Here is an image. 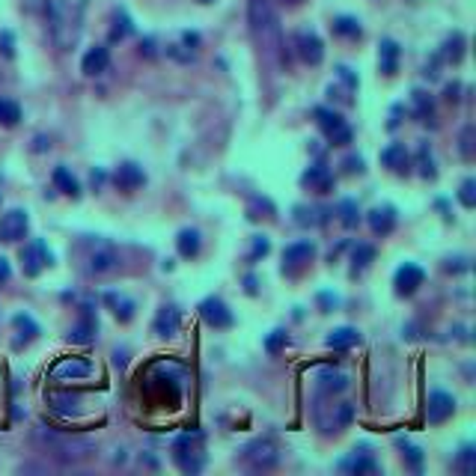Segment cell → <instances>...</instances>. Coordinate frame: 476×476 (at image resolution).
<instances>
[{"label": "cell", "mask_w": 476, "mask_h": 476, "mask_svg": "<svg viewBox=\"0 0 476 476\" xmlns=\"http://www.w3.org/2000/svg\"><path fill=\"white\" fill-rule=\"evenodd\" d=\"M247 9H250V30L259 51L265 57H277L280 54V24H277L271 0H250Z\"/></svg>", "instance_id": "6da1fadb"}, {"label": "cell", "mask_w": 476, "mask_h": 476, "mask_svg": "<svg viewBox=\"0 0 476 476\" xmlns=\"http://www.w3.org/2000/svg\"><path fill=\"white\" fill-rule=\"evenodd\" d=\"M95 318L86 313V307H84V316H81V322L77 325H72V330H69V342H81V346H86V342H93V334H95Z\"/></svg>", "instance_id": "4dcf8cb0"}, {"label": "cell", "mask_w": 476, "mask_h": 476, "mask_svg": "<svg viewBox=\"0 0 476 476\" xmlns=\"http://www.w3.org/2000/svg\"><path fill=\"white\" fill-rule=\"evenodd\" d=\"M30 229V217L24 208H9L6 215H0V241H6V245H15L27 236Z\"/></svg>", "instance_id": "9c48e42d"}, {"label": "cell", "mask_w": 476, "mask_h": 476, "mask_svg": "<svg viewBox=\"0 0 476 476\" xmlns=\"http://www.w3.org/2000/svg\"><path fill=\"white\" fill-rule=\"evenodd\" d=\"M247 292H250V295L256 292V280H253V277H247Z\"/></svg>", "instance_id": "816d5d0a"}, {"label": "cell", "mask_w": 476, "mask_h": 476, "mask_svg": "<svg viewBox=\"0 0 476 476\" xmlns=\"http://www.w3.org/2000/svg\"><path fill=\"white\" fill-rule=\"evenodd\" d=\"M107 66H110V51H107L105 45H95V48H90V51L84 54V60H81V72H84V75H90V77H95V75L107 72Z\"/></svg>", "instance_id": "7402d4cb"}, {"label": "cell", "mask_w": 476, "mask_h": 476, "mask_svg": "<svg viewBox=\"0 0 476 476\" xmlns=\"http://www.w3.org/2000/svg\"><path fill=\"white\" fill-rule=\"evenodd\" d=\"M313 114H316L318 128H322L325 135H328L330 146H348V143H351V128H348L346 119L337 114V110H330V107H316Z\"/></svg>", "instance_id": "5b68a950"}, {"label": "cell", "mask_w": 476, "mask_h": 476, "mask_svg": "<svg viewBox=\"0 0 476 476\" xmlns=\"http://www.w3.org/2000/svg\"><path fill=\"white\" fill-rule=\"evenodd\" d=\"M396 444L402 447V456H405V461H408V464H411V470H420V468H423V450L414 447V444H408L405 438H399Z\"/></svg>", "instance_id": "74e56055"}, {"label": "cell", "mask_w": 476, "mask_h": 476, "mask_svg": "<svg viewBox=\"0 0 476 476\" xmlns=\"http://www.w3.org/2000/svg\"><path fill=\"white\" fill-rule=\"evenodd\" d=\"M316 381H318V390L328 393V396H334V393H342L348 387V375L334 369V367H325V369H318Z\"/></svg>", "instance_id": "603a6c76"}, {"label": "cell", "mask_w": 476, "mask_h": 476, "mask_svg": "<svg viewBox=\"0 0 476 476\" xmlns=\"http://www.w3.org/2000/svg\"><path fill=\"white\" fill-rule=\"evenodd\" d=\"M268 250H271V241L265 238V236H256V238H253V253H250V259L268 256Z\"/></svg>", "instance_id": "bcb514c9"}, {"label": "cell", "mask_w": 476, "mask_h": 476, "mask_svg": "<svg viewBox=\"0 0 476 476\" xmlns=\"http://www.w3.org/2000/svg\"><path fill=\"white\" fill-rule=\"evenodd\" d=\"M286 346H289V337H286V330H271L268 339H265V351H268V354H280Z\"/></svg>", "instance_id": "b9f144b4"}, {"label": "cell", "mask_w": 476, "mask_h": 476, "mask_svg": "<svg viewBox=\"0 0 476 476\" xmlns=\"http://www.w3.org/2000/svg\"><path fill=\"white\" fill-rule=\"evenodd\" d=\"M316 256V245L309 238L301 241H292L289 247L283 250V271H292V268H304V265Z\"/></svg>", "instance_id": "2e32d148"}, {"label": "cell", "mask_w": 476, "mask_h": 476, "mask_svg": "<svg viewBox=\"0 0 476 476\" xmlns=\"http://www.w3.org/2000/svg\"><path fill=\"white\" fill-rule=\"evenodd\" d=\"M13 325L21 330V339H18V342H27V339H33V337L39 334V325L33 322L30 316H24V313H18V316L13 318Z\"/></svg>", "instance_id": "f35d334b"}, {"label": "cell", "mask_w": 476, "mask_h": 476, "mask_svg": "<svg viewBox=\"0 0 476 476\" xmlns=\"http://www.w3.org/2000/svg\"><path fill=\"white\" fill-rule=\"evenodd\" d=\"M473 135H476L473 125H468V128L461 131V137H459V152H461V158H464V161H470V158H473Z\"/></svg>", "instance_id": "ee69618b"}, {"label": "cell", "mask_w": 476, "mask_h": 476, "mask_svg": "<svg viewBox=\"0 0 476 476\" xmlns=\"http://www.w3.org/2000/svg\"><path fill=\"white\" fill-rule=\"evenodd\" d=\"M360 342V330L358 328H334L328 334V339H325V346L328 348H334V351H348V348H354Z\"/></svg>", "instance_id": "d4e9b609"}, {"label": "cell", "mask_w": 476, "mask_h": 476, "mask_svg": "<svg viewBox=\"0 0 476 476\" xmlns=\"http://www.w3.org/2000/svg\"><path fill=\"white\" fill-rule=\"evenodd\" d=\"M54 185H57V191H63L66 197H72V200L81 197V182L69 173V167H54Z\"/></svg>", "instance_id": "1f68e13d"}, {"label": "cell", "mask_w": 476, "mask_h": 476, "mask_svg": "<svg viewBox=\"0 0 476 476\" xmlns=\"http://www.w3.org/2000/svg\"><path fill=\"white\" fill-rule=\"evenodd\" d=\"M456 468H459L461 473H473V470H476V450H473L470 444L459 450V456H456Z\"/></svg>", "instance_id": "60d3db41"}, {"label": "cell", "mask_w": 476, "mask_h": 476, "mask_svg": "<svg viewBox=\"0 0 476 476\" xmlns=\"http://www.w3.org/2000/svg\"><path fill=\"white\" fill-rule=\"evenodd\" d=\"M459 203L464 208H473L476 206V182L473 179H464L461 187H459Z\"/></svg>", "instance_id": "7bdbcfd3"}, {"label": "cell", "mask_w": 476, "mask_h": 476, "mask_svg": "<svg viewBox=\"0 0 476 476\" xmlns=\"http://www.w3.org/2000/svg\"><path fill=\"white\" fill-rule=\"evenodd\" d=\"M372 259H375V247L372 245H358V247H354V253H351V271L354 274L363 271Z\"/></svg>", "instance_id": "e575fe53"}, {"label": "cell", "mask_w": 476, "mask_h": 476, "mask_svg": "<svg viewBox=\"0 0 476 476\" xmlns=\"http://www.w3.org/2000/svg\"><path fill=\"white\" fill-rule=\"evenodd\" d=\"M0 45H3V48H0L3 54H13V36H9V33H3V36H0Z\"/></svg>", "instance_id": "681fc988"}, {"label": "cell", "mask_w": 476, "mask_h": 476, "mask_svg": "<svg viewBox=\"0 0 476 476\" xmlns=\"http://www.w3.org/2000/svg\"><path fill=\"white\" fill-rule=\"evenodd\" d=\"M334 215L330 208H322V206H298L295 208V220L301 227H322L328 224V217Z\"/></svg>", "instance_id": "4316f807"}, {"label": "cell", "mask_w": 476, "mask_h": 476, "mask_svg": "<svg viewBox=\"0 0 476 476\" xmlns=\"http://www.w3.org/2000/svg\"><path fill=\"white\" fill-rule=\"evenodd\" d=\"M9 277H13V265H9V259L0 256V286H3Z\"/></svg>", "instance_id": "c3c4849f"}, {"label": "cell", "mask_w": 476, "mask_h": 476, "mask_svg": "<svg viewBox=\"0 0 476 476\" xmlns=\"http://www.w3.org/2000/svg\"><path fill=\"white\" fill-rule=\"evenodd\" d=\"M36 440L51 452V456H57L60 461H81V459H90L95 452V444L90 438L57 435V431H48V429H39Z\"/></svg>", "instance_id": "3957f363"}, {"label": "cell", "mask_w": 476, "mask_h": 476, "mask_svg": "<svg viewBox=\"0 0 476 476\" xmlns=\"http://www.w3.org/2000/svg\"><path fill=\"white\" fill-rule=\"evenodd\" d=\"M461 45H464V39H461V33H456V36H452L450 42H447V60H452V63H456V60H461Z\"/></svg>", "instance_id": "f6af8a7d"}, {"label": "cell", "mask_w": 476, "mask_h": 476, "mask_svg": "<svg viewBox=\"0 0 476 476\" xmlns=\"http://www.w3.org/2000/svg\"><path fill=\"white\" fill-rule=\"evenodd\" d=\"M334 33H337V36L358 39V36H360V21L351 18V15H339V18L334 21Z\"/></svg>", "instance_id": "836d02e7"}, {"label": "cell", "mask_w": 476, "mask_h": 476, "mask_svg": "<svg viewBox=\"0 0 476 476\" xmlns=\"http://www.w3.org/2000/svg\"><path fill=\"white\" fill-rule=\"evenodd\" d=\"M245 461L253 470H271L274 464L280 461V447H277L271 438H256L245 447Z\"/></svg>", "instance_id": "52a82bcc"}, {"label": "cell", "mask_w": 476, "mask_h": 476, "mask_svg": "<svg viewBox=\"0 0 476 476\" xmlns=\"http://www.w3.org/2000/svg\"><path fill=\"white\" fill-rule=\"evenodd\" d=\"M301 185L309 187V191H316V194H328L330 187H334V173H330L325 164H313V167L301 176Z\"/></svg>", "instance_id": "ffe728a7"}, {"label": "cell", "mask_w": 476, "mask_h": 476, "mask_svg": "<svg viewBox=\"0 0 476 476\" xmlns=\"http://www.w3.org/2000/svg\"><path fill=\"white\" fill-rule=\"evenodd\" d=\"M21 262H24V274L27 277H36V274H42V268H48V265L54 262V256H51V250H48L45 241L33 238L30 245L21 250Z\"/></svg>", "instance_id": "30bf717a"}, {"label": "cell", "mask_w": 476, "mask_h": 476, "mask_svg": "<svg viewBox=\"0 0 476 476\" xmlns=\"http://www.w3.org/2000/svg\"><path fill=\"white\" fill-rule=\"evenodd\" d=\"M119 253L114 250V245H107V241H95L90 245V253H86V271L93 277H105V274H114L119 268Z\"/></svg>", "instance_id": "8992f818"}, {"label": "cell", "mask_w": 476, "mask_h": 476, "mask_svg": "<svg viewBox=\"0 0 476 476\" xmlns=\"http://www.w3.org/2000/svg\"><path fill=\"white\" fill-rule=\"evenodd\" d=\"M414 114H417V119H423V123H429L431 114H435V107H431V98L423 90H414Z\"/></svg>", "instance_id": "8d00e7d4"}, {"label": "cell", "mask_w": 476, "mask_h": 476, "mask_svg": "<svg viewBox=\"0 0 476 476\" xmlns=\"http://www.w3.org/2000/svg\"><path fill=\"white\" fill-rule=\"evenodd\" d=\"M114 182H116L119 191H128V194H131V191H137V187L146 185V173H143L140 164L125 161V164H119V167H116Z\"/></svg>", "instance_id": "e0dca14e"}, {"label": "cell", "mask_w": 476, "mask_h": 476, "mask_svg": "<svg viewBox=\"0 0 476 476\" xmlns=\"http://www.w3.org/2000/svg\"><path fill=\"white\" fill-rule=\"evenodd\" d=\"M200 316L206 318V325H212V328H232L236 325V316H232V309L220 301V298H215V295H208V298H203L200 301Z\"/></svg>", "instance_id": "4fadbf2b"}, {"label": "cell", "mask_w": 476, "mask_h": 476, "mask_svg": "<svg viewBox=\"0 0 476 476\" xmlns=\"http://www.w3.org/2000/svg\"><path fill=\"white\" fill-rule=\"evenodd\" d=\"M351 417H354L351 405L337 402V405H322V408H318V411H316V423H318V429H322L325 435H337V431H342L351 423Z\"/></svg>", "instance_id": "ba28073f"}, {"label": "cell", "mask_w": 476, "mask_h": 476, "mask_svg": "<svg viewBox=\"0 0 476 476\" xmlns=\"http://www.w3.org/2000/svg\"><path fill=\"white\" fill-rule=\"evenodd\" d=\"M105 304L114 309V316L119 318V322H131V318H135V301H131L128 295H123V292H105Z\"/></svg>", "instance_id": "484cf974"}, {"label": "cell", "mask_w": 476, "mask_h": 476, "mask_svg": "<svg viewBox=\"0 0 476 476\" xmlns=\"http://www.w3.org/2000/svg\"><path fill=\"white\" fill-rule=\"evenodd\" d=\"M179 325H182V313H179V309H176V307H161L158 316H155V322H152V330H155V337L170 339V337L179 334Z\"/></svg>", "instance_id": "ac0fdd59"}, {"label": "cell", "mask_w": 476, "mask_h": 476, "mask_svg": "<svg viewBox=\"0 0 476 476\" xmlns=\"http://www.w3.org/2000/svg\"><path fill=\"white\" fill-rule=\"evenodd\" d=\"M200 247H203V241H200V232L197 229H182L179 236H176V250H179V256H185V259H194L197 253H200Z\"/></svg>", "instance_id": "83f0119b"}, {"label": "cell", "mask_w": 476, "mask_h": 476, "mask_svg": "<svg viewBox=\"0 0 476 476\" xmlns=\"http://www.w3.org/2000/svg\"><path fill=\"white\" fill-rule=\"evenodd\" d=\"M102 182H105V173H102V170H93V185L98 187V185H102Z\"/></svg>", "instance_id": "f907efd6"}, {"label": "cell", "mask_w": 476, "mask_h": 476, "mask_svg": "<svg viewBox=\"0 0 476 476\" xmlns=\"http://www.w3.org/2000/svg\"><path fill=\"white\" fill-rule=\"evenodd\" d=\"M337 215H339V220H342V227H346V229H354L360 224V206L354 200H342L337 206Z\"/></svg>", "instance_id": "d6a6232c"}, {"label": "cell", "mask_w": 476, "mask_h": 476, "mask_svg": "<svg viewBox=\"0 0 476 476\" xmlns=\"http://www.w3.org/2000/svg\"><path fill=\"white\" fill-rule=\"evenodd\" d=\"M381 164H384L387 170L405 176L408 170H411V155H408L405 143H390V146H384V152H381Z\"/></svg>", "instance_id": "d6986e66"}, {"label": "cell", "mask_w": 476, "mask_h": 476, "mask_svg": "<svg viewBox=\"0 0 476 476\" xmlns=\"http://www.w3.org/2000/svg\"><path fill=\"white\" fill-rule=\"evenodd\" d=\"M339 470H346V473H354V476H363V473H378L381 468H378V461H375L372 456H367V452H351L348 459H342L339 464H337Z\"/></svg>", "instance_id": "cb8c5ba5"}, {"label": "cell", "mask_w": 476, "mask_h": 476, "mask_svg": "<svg viewBox=\"0 0 476 476\" xmlns=\"http://www.w3.org/2000/svg\"><path fill=\"white\" fill-rule=\"evenodd\" d=\"M342 167H346V173H363V158L360 155H348V158L342 161Z\"/></svg>", "instance_id": "7dc6e473"}, {"label": "cell", "mask_w": 476, "mask_h": 476, "mask_svg": "<svg viewBox=\"0 0 476 476\" xmlns=\"http://www.w3.org/2000/svg\"><path fill=\"white\" fill-rule=\"evenodd\" d=\"M283 3H289V6H298V3H304V0H283Z\"/></svg>", "instance_id": "f5cc1de1"}, {"label": "cell", "mask_w": 476, "mask_h": 476, "mask_svg": "<svg viewBox=\"0 0 476 476\" xmlns=\"http://www.w3.org/2000/svg\"><path fill=\"white\" fill-rule=\"evenodd\" d=\"M417 164H420V176H423V179H435V176H438L435 161H431V152H429L426 143H423V146H420V152H417Z\"/></svg>", "instance_id": "ab89813d"}, {"label": "cell", "mask_w": 476, "mask_h": 476, "mask_svg": "<svg viewBox=\"0 0 476 476\" xmlns=\"http://www.w3.org/2000/svg\"><path fill=\"white\" fill-rule=\"evenodd\" d=\"M21 123V107L15 102H9V98H0V125H18Z\"/></svg>", "instance_id": "d590c367"}, {"label": "cell", "mask_w": 476, "mask_h": 476, "mask_svg": "<svg viewBox=\"0 0 476 476\" xmlns=\"http://www.w3.org/2000/svg\"><path fill=\"white\" fill-rule=\"evenodd\" d=\"M378 63H381V72L384 75H396V69H399V45H396L393 39H384L381 42Z\"/></svg>", "instance_id": "f546056e"}, {"label": "cell", "mask_w": 476, "mask_h": 476, "mask_svg": "<svg viewBox=\"0 0 476 476\" xmlns=\"http://www.w3.org/2000/svg\"><path fill=\"white\" fill-rule=\"evenodd\" d=\"M396 208L393 206H375L372 212H369V227H372V232L375 236H390V232L396 229Z\"/></svg>", "instance_id": "44dd1931"}, {"label": "cell", "mask_w": 476, "mask_h": 476, "mask_svg": "<svg viewBox=\"0 0 476 476\" xmlns=\"http://www.w3.org/2000/svg\"><path fill=\"white\" fill-rule=\"evenodd\" d=\"M423 283H426V271L420 268L417 262H405V265H399V268H396V274H393L396 295H402V298L414 295V292H417Z\"/></svg>", "instance_id": "8fae6325"}, {"label": "cell", "mask_w": 476, "mask_h": 476, "mask_svg": "<svg viewBox=\"0 0 476 476\" xmlns=\"http://www.w3.org/2000/svg\"><path fill=\"white\" fill-rule=\"evenodd\" d=\"M48 21H51V36L60 48H72L81 33V13L69 0H51L48 6Z\"/></svg>", "instance_id": "7a4b0ae2"}, {"label": "cell", "mask_w": 476, "mask_h": 476, "mask_svg": "<svg viewBox=\"0 0 476 476\" xmlns=\"http://www.w3.org/2000/svg\"><path fill=\"white\" fill-rule=\"evenodd\" d=\"M86 375H93V363L86 358H63L51 369L54 381H77V378H86Z\"/></svg>", "instance_id": "5bb4252c"}, {"label": "cell", "mask_w": 476, "mask_h": 476, "mask_svg": "<svg viewBox=\"0 0 476 476\" xmlns=\"http://www.w3.org/2000/svg\"><path fill=\"white\" fill-rule=\"evenodd\" d=\"M295 48H298V57H301L307 66H318L325 60V42L318 39L316 30H298Z\"/></svg>", "instance_id": "7c38bea8"}, {"label": "cell", "mask_w": 476, "mask_h": 476, "mask_svg": "<svg viewBox=\"0 0 476 476\" xmlns=\"http://www.w3.org/2000/svg\"><path fill=\"white\" fill-rule=\"evenodd\" d=\"M200 3H212V0H200Z\"/></svg>", "instance_id": "db71d44e"}, {"label": "cell", "mask_w": 476, "mask_h": 476, "mask_svg": "<svg viewBox=\"0 0 476 476\" xmlns=\"http://www.w3.org/2000/svg\"><path fill=\"white\" fill-rule=\"evenodd\" d=\"M456 414V396L447 390H431L429 393V423H447Z\"/></svg>", "instance_id": "9a60e30c"}, {"label": "cell", "mask_w": 476, "mask_h": 476, "mask_svg": "<svg viewBox=\"0 0 476 476\" xmlns=\"http://www.w3.org/2000/svg\"><path fill=\"white\" fill-rule=\"evenodd\" d=\"M48 402L60 417H75L81 411V396L75 393H48Z\"/></svg>", "instance_id": "f1b7e54d"}, {"label": "cell", "mask_w": 476, "mask_h": 476, "mask_svg": "<svg viewBox=\"0 0 476 476\" xmlns=\"http://www.w3.org/2000/svg\"><path fill=\"white\" fill-rule=\"evenodd\" d=\"M206 438L200 431H185L173 440V461L179 464L185 473H200L206 464V452H203Z\"/></svg>", "instance_id": "277c9868"}]
</instances>
